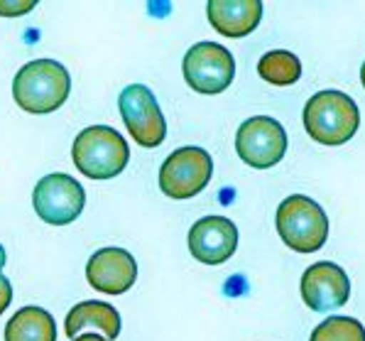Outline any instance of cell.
I'll return each mask as SVG.
<instances>
[{
  "instance_id": "cell-4",
  "label": "cell",
  "mask_w": 365,
  "mask_h": 341,
  "mask_svg": "<svg viewBox=\"0 0 365 341\" xmlns=\"http://www.w3.org/2000/svg\"><path fill=\"white\" fill-rule=\"evenodd\" d=\"M277 233L297 253H317L329 238V216L304 194H292L277 206Z\"/></svg>"
},
{
  "instance_id": "cell-12",
  "label": "cell",
  "mask_w": 365,
  "mask_h": 341,
  "mask_svg": "<svg viewBox=\"0 0 365 341\" xmlns=\"http://www.w3.org/2000/svg\"><path fill=\"white\" fill-rule=\"evenodd\" d=\"M238 248V228L226 216L199 219L189 231V250L204 265H221Z\"/></svg>"
},
{
  "instance_id": "cell-6",
  "label": "cell",
  "mask_w": 365,
  "mask_h": 341,
  "mask_svg": "<svg viewBox=\"0 0 365 341\" xmlns=\"http://www.w3.org/2000/svg\"><path fill=\"white\" fill-rule=\"evenodd\" d=\"M184 81L199 93L216 96L231 86L235 76V59L223 44L196 42L182 61Z\"/></svg>"
},
{
  "instance_id": "cell-20",
  "label": "cell",
  "mask_w": 365,
  "mask_h": 341,
  "mask_svg": "<svg viewBox=\"0 0 365 341\" xmlns=\"http://www.w3.org/2000/svg\"><path fill=\"white\" fill-rule=\"evenodd\" d=\"M74 341H108V339L101 337V334H78Z\"/></svg>"
},
{
  "instance_id": "cell-10",
  "label": "cell",
  "mask_w": 365,
  "mask_h": 341,
  "mask_svg": "<svg viewBox=\"0 0 365 341\" xmlns=\"http://www.w3.org/2000/svg\"><path fill=\"white\" fill-rule=\"evenodd\" d=\"M351 297V280L346 270L331 260L314 263L302 275V300L312 312H334Z\"/></svg>"
},
{
  "instance_id": "cell-18",
  "label": "cell",
  "mask_w": 365,
  "mask_h": 341,
  "mask_svg": "<svg viewBox=\"0 0 365 341\" xmlns=\"http://www.w3.org/2000/svg\"><path fill=\"white\" fill-rule=\"evenodd\" d=\"M35 0H15V3H8V0H0V15L3 18H18V15H25L30 10H35Z\"/></svg>"
},
{
  "instance_id": "cell-2",
  "label": "cell",
  "mask_w": 365,
  "mask_h": 341,
  "mask_svg": "<svg viewBox=\"0 0 365 341\" xmlns=\"http://www.w3.org/2000/svg\"><path fill=\"white\" fill-rule=\"evenodd\" d=\"M361 111L348 93L329 88L319 91L304 106V128L309 138L322 145H344L356 136Z\"/></svg>"
},
{
  "instance_id": "cell-14",
  "label": "cell",
  "mask_w": 365,
  "mask_h": 341,
  "mask_svg": "<svg viewBox=\"0 0 365 341\" xmlns=\"http://www.w3.org/2000/svg\"><path fill=\"white\" fill-rule=\"evenodd\" d=\"M88 327H96L101 332V337L106 339H118L120 337V315L113 305L108 302H98V300H86L78 302L69 310L64 320V332L66 337L76 339L81 332H86Z\"/></svg>"
},
{
  "instance_id": "cell-16",
  "label": "cell",
  "mask_w": 365,
  "mask_h": 341,
  "mask_svg": "<svg viewBox=\"0 0 365 341\" xmlns=\"http://www.w3.org/2000/svg\"><path fill=\"white\" fill-rule=\"evenodd\" d=\"M257 74L274 86H292L302 76V61L287 49H272L257 61Z\"/></svg>"
},
{
  "instance_id": "cell-7",
  "label": "cell",
  "mask_w": 365,
  "mask_h": 341,
  "mask_svg": "<svg viewBox=\"0 0 365 341\" xmlns=\"http://www.w3.org/2000/svg\"><path fill=\"white\" fill-rule=\"evenodd\" d=\"M235 153L255 170H269L287 153V133L269 116H252L235 133Z\"/></svg>"
},
{
  "instance_id": "cell-8",
  "label": "cell",
  "mask_w": 365,
  "mask_h": 341,
  "mask_svg": "<svg viewBox=\"0 0 365 341\" xmlns=\"http://www.w3.org/2000/svg\"><path fill=\"white\" fill-rule=\"evenodd\" d=\"M32 206L44 223L66 226L81 216L83 206H86V192L74 177L64 175V172H52L35 184Z\"/></svg>"
},
{
  "instance_id": "cell-13",
  "label": "cell",
  "mask_w": 365,
  "mask_h": 341,
  "mask_svg": "<svg viewBox=\"0 0 365 341\" xmlns=\"http://www.w3.org/2000/svg\"><path fill=\"white\" fill-rule=\"evenodd\" d=\"M206 15L216 32L223 37H245L260 25L262 3L260 0H211Z\"/></svg>"
},
{
  "instance_id": "cell-5",
  "label": "cell",
  "mask_w": 365,
  "mask_h": 341,
  "mask_svg": "<svg viewBox=\"0 0 365 341\" xmlns=\"http://www.w3.org/2000/svg\"><path fill=\"white\" fill-rule=\"evenodd\" d=\"M213 160L204 148L187 145L179 148L162 162L160 189L170 199H192L211 182Z\"/></svg>"
},
{
  "instance_id": "cell-3",
  "label": "cell",
  "mask_w": 365,
  "mask_h": 341,
  "mask_svg": "<svg viewBox=\"0 0 365 341\" xmlns=\"http://www.w3.org/2000/svg\"><path fill=\"white\" fill-rule=\"evenodd\" d=\"M71 158L76 170L88 180H113L125 170L130 148L115 128L91 126L76 136L71 145Z\"/></svg>"
},
{
  "instance_id": "cell-17",
  "label": "cell",
  "mask_w": 365,
  "mask_h": 341,
  "mask_svg": "<svg viewBox=\"0 0 365 341\" xmlns=\"http://www.w3.org/2000/svg\"><path fill=\"white\" fill-rule=\"evenodd\" d=\"M309 341H365V327L353 317H329L314 329Z\"/></svg>"
},
{
  "instance_id": "cell-1",
  "label": "cell",
  "mask_w": 365,
  "mask_h": 341,
  "mask_svg": "<svg viewBox=\"0 0 365 341\" xmlns=\"http://www.w3.org/2000/svg\"><path fill=\"white\" fill-rule=\"evenodd\" d=\"M71 91V76L64 64L54 59L27 61L15 74L13 98L27 113H52L64 106Z\"/></svg>"
},
{
  "instance_id": "cell-19",
  "label": "cell",
  "mask_w": 365,
  "mask_h": 341,
  "mask_svg": "<svg viewBox=\"0 0 365 341\" xmlns=\"http://www.w3.org/2000/svg\"><path fill=\"white\" fill-rule=\"evenodd\" d=\"M10 302H13V285H10L8 278L0 275V315L8 310Z\"/></svg>"
},
{
  "instance_id": "cell-9",
  "label": "cell",
  "mask_w": 365,
  "mask_h": 341,
  "mask_svg": "<svg viewBox=\"0 0 365 341\" xmlns=\"http://www.w3.org/2000/svg\"><path fill=\"white\" fill-rule=\"evenodd\" d=\"M118 108H120L128 133H130V138L138 145L157 148V145L165 143V113H162L155 93L145 83H130V86L123 88L120 98H118Z\"/></svg>"
},
{
  "instance_id": "cell-21",
  "label": "cell",
  "mask_w": 365,
  "mask_h": 341,
  "mask_svg": "<svg viewBox=\"0 0 365 341\" xmlns=\"http://www.w3.org/2000/svg\"><path fill=\"white\" fill-rule=\"evenodd\" d=\"M5 260H8V255H5V248H3V245H0V275H3Z\"/></svg>"
},
{
  "instance_id": "cell-15",
  "label": "cell",
  "mask_w": 365,
  "mask_h": 341,
  "mask_svg": "<svg viewBox=\"0 0 365 341\" xmlns=\"http://www.w3.org/2000/svg\"><path fill=\"white\" fill-rule=\"evenodd\" d=\"M5 341H57L54 317L42 307H22L5 324Z\"/></svg>"
},
{
  "instance_id": "cell-11",
  "label": "cell",
  "mask_w": 365,
  "mask_h": 341,
  "mask_svg": "<svg viewBox=\"0 0 365 341\" xmlns=\"http://www.w3.org/2000/svg\"><path fill=\"white\" fill-rule=\"evenodd\" d=\"M86 280L103 295H123L138 280V263L125 248H101L86 263Z\"/></svg>"
},
{
  "instance_id": "cell-22",
  "label": "cell",
  "mask_w": 365,
  "mask_h": 341,
  "mask_svg": "<svg viewBox=\"0 0 365 341\" xmlns=\"http://www.w3.org/2000/svg\"><path fill=\"white\" fill-rule=\"evenodd\" d=\"M361 81H363V86H365V61H363V66H361Z\"/></svg>"
}]
</instances>
